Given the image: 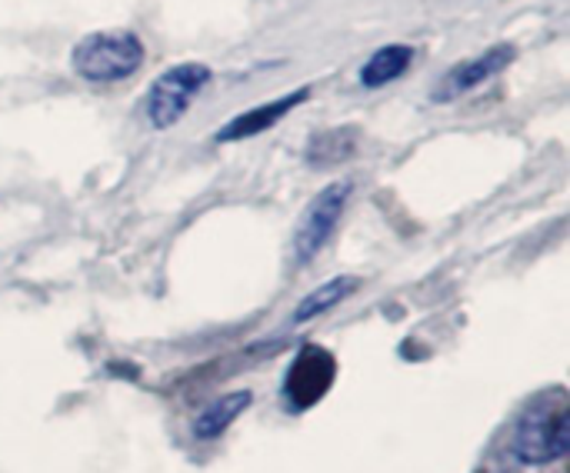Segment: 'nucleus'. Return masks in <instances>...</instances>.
Instances as JSON below:
<instances>
[{
	"label": "nucleus",
	"instance_id": "7ed1b4c3",
	"mask_svg": "<svg viewBox=\"0 0 570 473\" xmlns=\"http://www.w3.org/2000/svg\"><path fill=\"white\" fill-rule=\"evenodd\" d=\"M570 447V411L564 404L531 407L514 431V457L528 467H548Z\"/></svg>",
	"mask_w": 570,
	"mask_h": 473
},
{
	"label": "nucleus",
	"instance_id": "f257e3e1",
	"mask_svg": "<svg viewBox=\"0 0 570 473\" xmlns=\"http://www.w3.org/2000/svg\"><path fill=\"white\" fill-rule=\"evenodd\" d=\"M147 60V47L134 30H94L80 37L70 50V67L80 80L117 83L134 77Z\"/></svg>",
	"mask_w": 570,
	"mask_h": 473
},
{
	"label": "nucleus",
	"instance_id": "9b49d317",
	"mask_svg": "<svg viewBox=\"0 0 570 473\" xmlns=\"http://www.w3.org/2000/svg\"><path fill=\"white\" fill-rule=\"evenodd\" d=\"M357 287H361V284H357V277H351V274H341V277H331V280L317 284V287H314L311 294H304V300L294 307L291 324H307V321H314V317H321V314H331V311L341 307Z\"/></svg>",
	"mask_w": 570,
	"mask_h": 473
},
{
	"label": "nucleus",
	"instance_id": "39448f33",
	"mask_svg": "<svg viewBox=\"0 0 570 473\" xmlns=\"http://www.w3.org/2000/svg\"><path fill=\"white\" fill-rule=\"evenodd\" d=\"M514 60H518V47H514V43H494V47H488L484 53H478V57H471V60H464V63H454V67L444 73V80L434 87L431 100H434V104H451V100H458V97L478 90L481 83L494 80V77H498L501 70H508Z\"/></svg>",
	"mask_w": 570,
	"mask_h": 473
},
{
	"label": "nucleus",
	"instance_id": "423d86ee",
	"mask_svg": "<svg viewBox=\"0 0 570 473\" xmlns=\"http://www.w3.org/2000/svg\"><path fill=\"white\" fill-rule=\"evenodd\" d=\"M311 97V87H297L277 100H267L261 107H250L244 114H237L234 120H227L220 130H217V144H237V140H247V137H257L271 127H277L291 110H297L301 104H307Z\"/></svg>",
	"mask_w": 570,
	"mask_h": 473
},
{
	"label": "nucleus",
	"instance_id": "9d476101",
	"mask_svg": "<svg viewBox=\"0 0 570 473\" xmlns=\"http://www.w3.org/2000/svg\"><path fill=\"white\" fill-rule=\"evenodd\" d=\"M254 404V394L250 391H230V394H220L217 401H210L197 421H194V437L197 441H217L244 411H250Z\"/></svg>",
	"mask_w": 570,
	"mask_h": 473
},
{
	"label": "nucleus",
	"instance_id": "1a4fd4ad",
	"mask_svg": "<svg viewBox=\"0 0 570 473\" xmlns=\"http://www.w3.org/2000/svg\"><path fill=\"white\" fill-rule=\"evenodd\" d=\"M361 144V130L344 124V127H331L324 134H314L307 150H304V160L314 167V170H327V167H337L344 160H351V154L357 150Z\"/></svg>",
	"mask_w": 570,
	"mask_h": 473
},
{
	"label": "nucleus",
	"instance_id": "6e6552de",
	"mask_svg": "<svg viewBox=\"0 0 570 473\" xmlns=\"http://www.w3.org/2000/svg\"><path fill=\"white\" fill-rule=\"evenodd\" d=\"M414 57H417V50L411 47V43H387V47H377L367 60H364V67H361V87H367V90H377V87H387V83H394L397 77H404L407 73V67L414 63Z\"/></svg>",
	"mask_w": 570,
	"mask_h": 473
},
{
	"label": "nucleus",
	"instance_id": "f03ea898",
	"mask_svg": "<svg viewBox=\"0 0 570 473\" xmlns=\"http://www.w3.org/2000/svg\"><path fill=\"white\" fill-rule=\"evenodd\" d=\"M210 67L207 63H174L167 67L147 90L144 97V114L154 130H170L180 124V117L190 110V104L207 90L210 83Z\"/></svg>",
	"mask_w": 570,
	"mask_h": 473
},
{
	"label": "nucleus",
	"instance_id": "0eeeda50",
	"mask_svg": "<svg viewBox=\"0 0 570 473\" xmlns=\"http://www.w3.org/2000/svg\"><path fill=\"white\" fill-rule=\"evenodd\" d=\"M331 384H334V357L324 354L321 347H307L291 364L284 394L294 401V407H311L314 401H321V394Z\"/></svg>",
	"mask_w": 570,
	"mask_h": 473
},
{
	"label": "nucleus",
	"instance_id": "20e7f679",
	"mask_svg": "<svg viewBox=\"0 0 570 473\" xmlns=\"http://www.w3.org/2000/svg\"><path fill=\"white\" fill-rule=\"evenodd\" d=\"M351 194H354V187L347 180H334V184L321 187L311 197V204L304 207V214L297 220V230H294V260L297 264H311L324 250V244L331 240L337 220L344 217V207H347Z\"/></svg>",
	"mask_w": 570,
	"mask_h": 473
}]
</instances>
